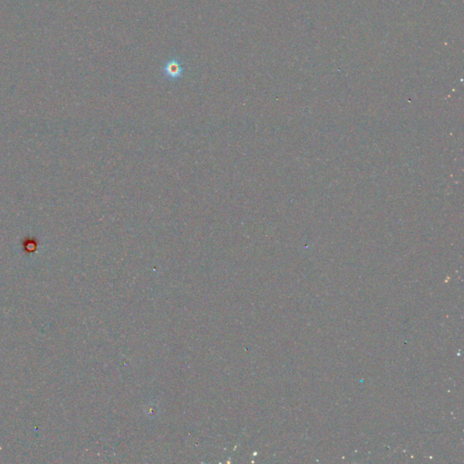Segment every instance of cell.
Masks as SVG:
<instances>
[{
    "label": "cell",
    "mask_w": 464,
    "mask_h": 464,
    "mask_svg": "<svg viewBox=\"0 0 464 464\" xmlns=\"http://www.w3.org/2000/svg\"><path fill=\"white\" fill-rule=\"evenodd\" d=\"M184 66L181 59L177 57H171L163 65V76L169 81H177L182 78L184 74Z\"/></svg>",
    "instance_id": "cell-1"
}]
</instances>
